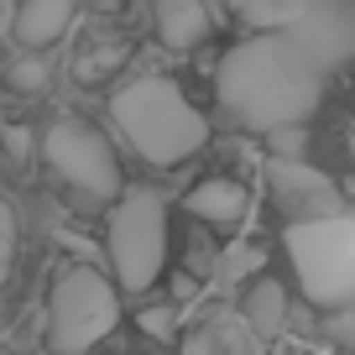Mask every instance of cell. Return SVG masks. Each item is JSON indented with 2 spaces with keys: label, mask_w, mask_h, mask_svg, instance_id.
I'll return each instance as SVG.
<instances>
[{
  "label": "cell",
  "mask_w": 355,
  "mask_h": 355,
  "mask_svg": "<svg viewBox=\"0 0 355 355\" xmlns=\"http://www.w3.org/2000/svg\"><path fill=\"white\" fill-rule=\"evenodd\" d=\"M266 189H272L277 209L288 214V225H319V220H340L345 214L340 189L309 162H282V157H272V162H266Z\"/></svg>",
  "instance_id": "7"
},
{
  "label": "cell",
  "mask_w": 355,
  "mask_h": 355,
  "mask_svg": "<svg viewBox=\"0 0 355 355\" xmlns=\"http://www.w3.org/2000/svg\"><path fill=\"white\" fill-rule=\"evenodd\" d=\"M110 277L125 293H146L167 266V204L157 189H125L105 225Z\"/></svg>",
  "instance_id": "4"
},
{
  "label": "cell",
  "mask_w": 355,
  "mask_h": 355,
  "mask_svg": "<svg viewBox=\"0 0 355 355\" xmlns=\"http://www.w3.org/2000/svg\"><path fill=\"white\" fill-rule=\"evenodd\" d=\"M42 157L68 189L84 193V199H115V204L125 199L121 193V162H115L105 131H94L78 115H58L42 131Z\"/></svg>",
  "instance_id": "6"
},
{
  "label": "cell",
  "mask_w": 355,
  "mask_h": 355,
  "mask_svg": "<svg viewBox=\"0 0 355 355\" xmlns=\"http://www.w3.org/2000/svg\"><path fill=\"white\" fill-rule=\"evenodd\" d=\"M245 209H251V199L230 178H209V183H199L189 193V214L204 225H235V220H245Z\"/></svg>",
  "instance_id": "11"
},
{
  "label": "cell",
  "mask_w": 355,
  "mask_h": 355,
  "mask_svg": "<svg viewBox=\"0 0 355 355\" xmlns=\"http://www.w3.org/2000/svg\"><path fill=\"white\" fill-rule=\"evenodd\" d=\"M329 334H334V345H340V355H355V313H334Z\"/></svg>",
  "instance_id": "14"
},
{
  "label": "cell",
  "mask_w": 355,
  "mask_h": 355,
  "mask_svg": "<svg viewBox=\"0 0 355 355\" xmlns=\"http://www.w3.org/2000/svg\"><path fill=\"white\" fill-rule=\"evenodd\" d=\"M110 121L125 136L136 157H146L152 167H178L193 152H204L209 141V121L199 115V105L162 73L125 78L110 94Z\"/></svg>",
  "instance_id": "2"
},
{
  "label": "cell",
  "mask_w": 355,
  "mask_h": 355,
  "mask_svg": "<svg viewBox=\"0 0 355 355\" xmlns=\"http://www.w3.org/2000/svg\"><path fill=\"white\" fill-rule=\"evenodd\" d=\"M16 251V209L11 204H0V256Z\"/></svg>",
  "instance_id": "16"
},
{
  "label": "cell",
  "mask_w": 355,
  "mask_h": 355,
  "mask_svg": "<svg viewBox=\"0 0 355 355\" xmlns=\"http://www.w3.org/2000/svg\"><path fill=\"white\" fill-rule=\"evenodd\" d=\"M121 319L115 277L94 266H68L47 293V350L53 355H84L105 340Z\"/></svg>",
  "instance_id": "5"
},
{
  "label": "cell",
  "mask_w": 355,
  "mask_h": 355,
  "mask_svg": "<svg viewBox=\"0 0 355 355\" xmlns=\"http://www.w3.org/2000/svg\"><path fill=\"white\" fill-rule=\"evenodd\" d=\"M141 329L152 334V340H173V334H178V309H167V303L141 309Z\"/></svg>",
  "instance_id": "13"
},
{
  "label": "cell",
  "mask_w": 355,
  "mask_h": 355,
  "mask_svg": "<svg viewBox=\"0 0 355 355\" xmlns=\"http://www.w3.org/2000/svg\"><path fill=\"white\" fill-rule=\"evenodd\" d=\"M152 26H157V37H162L167 47H199L204 37L214 32V16H209V6H199V0H157L152 6Z\"/></svg>",
  "instance_id": "9"
},
{
  "label": "cell",
  "mask_w": 355,
  "mask_h": 355,
  "mask_svg": "<svg viewBox=\"0 0 355 355\" xmlns=\"http://www.w3.org/2000/svg\"><path fill=\"white\" fill-rule=\"evenodd\" d=\"M73 0H21L11 16V37L26 53H47L53 42H63V32L73 26Z\"/></svg>",
  "instance_id": "8"
},
{
  "label": "cell",
  "mask_w": 355,
  "mask_h": 355,
  "mask_svg": "<svg viewBox=\"0 0 355 355\" xmlns=\"http://www.w3.org/2000/svg\"><path fill=\"white\" fill-rule=\"evenodd\" d=\"M183 355H220V350H214V340H209V329H199V334H193V340H189V345H183Z\"/></svg>",
  "instance_id": "17"
},
{
  "label": "cell",
  "mask_w": 355,
  "mask_h": 355,
  "mask_svg": "<svg viewBox=\"0 0 355 355\" xmlns=\"http://www.w3.org/2000/svg\"><path fill=\"white\" fill-rule=\"evenodd\" d=\"M220 110L245 131H293L303 125L324 100V58L293 37H251L225 53L214 73Z\"/></svg>",
  "instance_id": "1"
},
{
  "label": "cell",
  "mask_w": 355,
  "mask_h": 355,
  "mask_svg": "<svg viewBox=\"0 0 355 355\" xmlns=\"http://www.w3.org/2000/svg\"><path fill=\"white\" fill-rule=\"evenodd\" d=\"M309 11L313 6H303V0H241L235 21L251 26V37H293L309 21Z\"/></svg>",
  "instance_id": "10"
},
{
  "label": "cell",
  "mask_w": 355,
  "mask_h": 355,
  "mask_svg": "<svg viewBox=\"0 0 355 355\" xmlns=\"http://www.w3.org/2000/svg\"><path fill=\"white\" fill-rule=\"evenodd\" d=\"M241 313H245V324H251V334H261V340L282 334V324H288V293H282V282L256 277L251 288H245V298H241Z\"/></svg>",
  "instance_id": "12"
},
{
  "label": "cell",
  "mask_w": 355,
  "mask_h": 355,
  "mask_svg": "<svg viewBox=\"0 0 355 355\" xmlns=\"http://www.w3.org/2000/svg\"><path fill=\"white\" fill-rule=\"evenodd\" d=\"M298 272V288L309 303L334 313H355V220H319V225H288L282 235Z\"/></svg>",
  "instance_id": "3"
},
{
  "label": "cell",
  "mask_w": 355,
  "mask_h": 355,
  "mask_svg": "<svg viewBox=\"0 0 355 355\" xmlns=\"http://www.w3.org/2000/svg\"><path fill=\"white\" fill-rule=\"evenodd\" d=\"M11 78H16V89H42L47 84V63H37V58H32V63H16Z\"/></svg>",
  "instance_id": "15"
}]
</instances>
